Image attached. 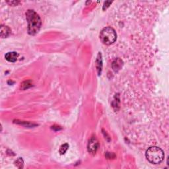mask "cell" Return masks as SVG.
<instances>
[{"instance_id":"ba28073f","label":"cell","mask_w":169,"mask_h":169,"mask_svg":"<svg viewBox=\"0 0 169 169\" xmlns=\"http://www.w3.org/2000/svg\"><path fill=\"white\" fill-rule=\"evenodd\" d=\"M123 66V61L120 60V58H118L112 62V68L114 70V72H118L121 69V67Z\"/></svg>"},{"instance_id":"277c9868","label":"cell","mask_w":169,"mask_h":169,"mask_svg":"<svg viewBox=\"0 0 169 169\" xmlns=\"http://www.w3.org/2000/svg\"><path fill=\"white\" fill-rule=\"evenodd\" d=\"M98 142L95 137H92L88 143V151L90 153L95 155L98 148Z\"/></svg>"},{"instance_id":"8992f818","label":"cell","mask_w":169,"mask_h":169,"mask_svg":"<svg viewBox=\"0 0 169 169\" xmlns=\"http://www.w3.org/2000/svg\"><path fill=\"white\" fill-rule=\"evenodd\" d=\"M18 56L19 54L17 52H11L7 53L5 56V58L9 62H15V61H16L17 59Z\"/></svg>"},{"instance_id":"7a4b0ae2","label":"cell","mask_w":169,"mask_h":169,"mask_svg":"<svg viewBox=\"0 0 169 169\" xmlns=\"http://www.w3.org/2000/svg\"><path fill=\"white\" fill-rule=\"evenodd\" d=\"M145 157L149 162L154 165H158L164 160L165 153L164 151L159 147H151L146 151Z\"/></svg>"},{"instance_id":"5b68a950","label":"cell","mask_w":169,"mask_h":169,"mask_svg":"<svg viewBox=\"0 0 169 169\" xmlns=\"http://www.w3.org/2000/svg\"><path fill=\"white\" fill-rule=\"evenodd\" d=\"M96 67H97V73L98 75H101L103 68V60H102V54L99 52L96 60Z\"/></svg>"},{"instance_id":"8fae6325","label":"cell","mask_w":169,"mask_h":169,"mask_svg":"<svg viewBox=\"0 0 169 169\" xmlns=\"http://www.w3.org/2000/svg\"><path fill=\"white\" fill-rule=\"evenodd\" d=\"M112 4V2L110 1H106L105 3V4H104V6H103V9L105 10V9H106L107 7H109V5Z\"/></svg>"},{"instance_id":"30bf717a","label":"cell","mask_w":169,"mask_h":169,"mask_svg":"<svg viewBox=\"0 0 169 169\" xmlns=\"http://www.w3.org/2000/svg\"><path fill=\"white\" fill-rule=\"evenodd\" d=\"M7 4H9L10 5H17L19 3V1H7Z\"/></svg>"},{"instance_id":"9c48e42d","label":"cell","mask_w":169,"mask_h":169,"mask_svg":"<svg viewBox=\"0 0 169 169\" xmlns=\"http://www.w3.org/2000/svg\"><path fill=\"white\" fill-rule=\"evenodd\" d=\"M68 148H69V145H68V144H67V143H66V144H64V145H61L60 149V154L64 155L67 151Z\"/></svg>"},{"instance_id":"3957f363","label":"cell","mask_w":169,"mask_h":169,"mask_svg":"<svg viewBox=\"0 0 169 169\" xmlns=\"http://www.w3.org/2000/svg\"><path fill=\"white\" fill-rule=\"evenodd\" d=\"M117 35L115 30L112 27H105L100 33V40L103 44L110 45L116 40Z\"/></svg>"},{"instance_id":"52a82bcc","label":"cell","mask_w":169,"mask_h":169,"mask_svg":"<svg viewBox=\"0 0 169 169\" xmlns=\"http://www.w3.org/2000/svg\"><path fill=\"white\" fill-rule=\"evenodd\" d=\"M11 30L8 27L1 25L0 28V35H1V38H6L10 35Z\"/></svg>"},{"instance_id":"6da1fadb","label":"cell","mask_w":169,"mask_h":169,"mask_svg":"<svg viewBox=\"0 0 169 169\" xmlns=\"http://www.w3.org/2000/svg\"><path fill=\"white\" fill-rule=\"evenodd\" d=\"M26 19L28 23V32L35 35L40 29L42 21L40 17L34 10H28L26 12Z\"/></svg>"}]
</instances>
